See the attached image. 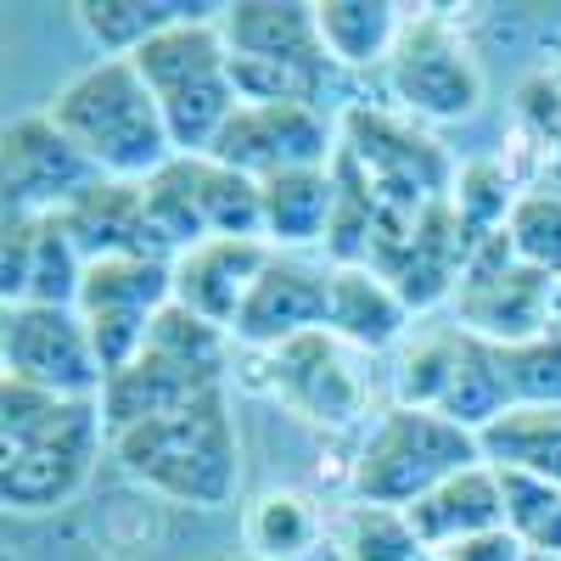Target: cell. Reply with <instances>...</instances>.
I'll return each mask as SVG.
<instances>
[{
	"instance_id": "30bf717a",
	"label": "cell",
	"mask_w": 561,
	"mask_h": 561,
	"mask_svg": "<svg viewBox=\"0 0 561 561\" xmlns=\"http://www.w3.org/2000/svg\"><path fill=\"white\" fill-rule=\"evenodd\" d=\"M0 169H7V214H62L84 185L102 180L90 158L51 124V113H28L7 124Z\"/></svg>"
},
{
	"instance_id": "277c9868",
	"label": "cell",
	"mask_w": 561,
	"mask_h": 561,
	"mask_svg": "<svg viewBox=\"0 0 561 561\" xmlns=\"http://www.w3.org/2000/svg\"><path fill=\"white\" fill-rule=\"evenodd\" d=\"M478 460H483L478 433L455 427V421L438 415V410L393 404V410L377 415V427H370L365 444H359L354 500L410 511L421 494H433L444 478L466 472V466H478Z\"/></svg>"
},
{
	"instance_id": "ab89813d",
	"label": "cell",
	"mask_w": 561,
	"mask_h": 561,
	"mask_svg": "<svg viewBox=\"0 0 561 561\" xmlns=\"http://www.w3.org/2000/svg\"><path fill=\"white\" fill-rule=\"evenodd\" d=\"M556 84H561V68H556Z\"/></svg>"
},
{
	"instance_id": "7c38bea8",
	"label": "cell",
	"mask_w": 561,
	"mask_h": 561,
	"mask_svg": "<svg viewBox=\"0 0 561 561\" xmlns=\"http://www.w3.org/2000/svg\"><path fill=\"white\" fill-rule=\"evenodd\" d=\"M325 304H332V275L275 253L264 264V275L253 280V293H248V304H242L230 332H237L242 343H253V348L275 354V348H287L309 332H325Z\"/></svg>"
},
{
	"instance_id": "9a60e30c",
	"label": "cell",
	"mask_w": 561,
	"mask_h": 561,
	"mask_svg": "<svg viewBox=\"0 0 561 561\" xmlns=\"http://www.w3.org/2000/svg\"><path fill=\"white\" fill-rule=\"evenodd\" d=\"M214 388H225V377L147 348L135 365L113 370V377L102 382V399H96L102 404V427H107V438H118V433L140 427V421H158V415H174L185 404H197Z\"/></svg>"
},
{
	"instance_id": "9c48e42d",
	"label": "cell",
	"mask_w": 561,
	"mask_h": 561,
	"mask_svg": "<svg viewBox=\"0 0 561 561\" xmlns=\"http://www.w3.org/2000/svg\"><path fill=\"white\" fill-rule=\"evenodd\" d=\"M388 90L415 118H466L483 102V68L455 23L415 18L388 57Z\"/></svg>"
},
{
	"instance_id": "4dcf8cb0",
	"label": "cell",
	"mask_w": 561,
	"mask_h": 561,
	"mask_svg": "<svg viewBox=\"0 0 561 561\" xmlns=\"http://www.w3.org/2000/svg\"><path fill=\"white\" fill-rule=\"evenodd\" d=\"M494 370L505 404H561V337H534V343H511L494 348Z\"/></svg>"
},
{
	"instance_id": "5b68a950",
	"label": "cell",
	"mask_w": 561,
	"mask_h": 561,
	"mask_svg": "<svg viewBox=\"0 0 561 561\" xmlns=\"http://www.w3.org/2000/svg\"><path fill=\"white\" fill-rule=\"evenodd\" d=\"M550 314H556V275L517 264L505 230L466 253L460 287H455V325L466 337L489 348L534 343L550 337Z\"/></svg>"
},
{
	"instance_id": "d6a6232c",
	"label": "cell",
	"mask_w": 561,
	"mask_h": 561,
	"mask_svg": "<svg viewBox=\"0 0 561 561\" xmlns=\"http://www.w3.org/2000/svg\"><path fill=\"white\" fill-rule=\"evenodd\" d=\"M230 84L237 96L253 107H275V102H309L320 96L325 68H304V62H270V57H230Z\"/></svg>"
},
{
	"instance_id": "d590c367",
	"label": "cell",
	"mask_w": 561,
	"mask_h": 561,
	"mask_svg": "<svg viewBox=\"0 0 561 561\" xmlns=\"http://www.w3.org/2000/svg\"><path fill=\"white\" fill-rule=\"evenodd\" d=\"M444 561H528L523 539L511 534V528H489V534H472V539H460L449 550H433Z\"/></svg>"
},
{
	"instance_id": "603a6c76",
	"label": "cell",
	"mask_w": 561,
	"mask_h": 561,
	"mask_svg": "<svg viewBox=\"0 0 561 561\" xmlns=\"http://www.w3.org/2000/svg\"><path fill=\"white\" fill-rule=\"evenodd\" d=\"M478 449L500 472H528L561 489V404H517L478 433Z\"/></svg>"
},
{
	"instance_id": "5bb4252c",
	"label": "cell",
	"mask_w": 561,
	"mask_h": 561,
	"mask_svg": "<svg viewBox=\"0 0 561 561\" xmlns=\"http://www.w3.org/2000/svg\"><path fill=\"white\" fill-rule=\"evenodd\" d=\"M275 259L270 242L253 237H208L197 248H185L174 259V304H185L192 314L214 320V325H237L253 280L264 275V264Z\"/></svg>"
},
{
	"instance_id": "e0dca14e",
	"label": "cell",
	"mask_w": 561,
	"mask_h": 561,
	"mask_svg": "<svg viewBox=\"0 0 561 561\" xmlns=\"http://www.w3.org/2000/svg\"><path fill=\"white\" fill-rule=\"evenodd\" d=\"M219 34L230 57L332 68V57L320 45L314 7H304V0H237V7H219Z\"/></svg>"
},
{
	"instance_id": "8fae6325",
	"label": "cell",
	"mask_w": 561,
	"mask_h": 561,
	"mask_svg": "<svg viewBox=\"0 0 561 561\" xmlns=\"http://www.w3.org/2000/svg\"><path fill=\"white\" fill-rule=\"evenodd\" d=\"M84 280V253L62 230L57 214H7V248H0V293L12 304L73 309Z\"/></svg>"
},
{
	"instance_id": "83f0119b",
	"label": "cell",
	"mask_w": 561,
	"mask_h": 561,
	"mask_svg": "<svg viewBox=\"0 0 561 561\" xmlns=\"http://www.w3.org/2000/svg\"><path fill=\"white\" fill-rule=\"evenodd\" d=\"M517 197H523V192H511V174H505L500 163H489V158L466 163V169L455 174V185H449V208H455V219H460L466 248L500 237L505 219H511V208H517Z\"/></svg>"
},
{
	"instance_id": "484cf974",
	"label": "cell",
	"mask_w": 561,
	"mask_h": 561,
	"mask_svg": "<svg viewBox=\"0 0 561 561\" xmlns=\"http://www.w3.org/2000/svg\"><path fill=\"white\" fill-rule=\"evenodd\" d=\"M332 539H337V556L343 561H427L433 556L427 545H421V534L410 528L404 511L370 505V500H354L343 511Z\"/></svg>"
},
{
	"instance_id": "7a4b0ae2",
	"label": "cell",
	"mask_w": 561,
	"mask_h": 561,
	"mask_svg": "<svg viewBox=\"0 0 561 561\" xmlns=\"http://www.w3.org/2000/svg\"><path fill=\"white\" fill-rule=\"evenodd\" d=\"M107 455L140 489H152L174 505H192V511L230 505L242 483V444H237L225 388L203 393L197 404H185L174 415L140 421V427L107 438Z\"/></svg>"
},
{
	"instance_id": "d6986e66",
	"label": "cell",
	"mask_w": 561,
	"mask_h": 561,
	"mask_svg": "<svg viewBox=\"0 0 561 561\" xmlns=\"http://www.w3.org/2000/svg\"><path fill=\"white\" fill-rule=\"evenodd\" d=\"M410 325L404 298L393 293V280L370 264H337L332 270V304H325V332L354 348H393Z\"/></svg>"
},
{
	"instance_id": "8d00e7d4",
	"label": "cell",
	"mask_w": 561,
	"mask_h": 561,
	"mask_svg": "<svg viewBox=\"0 0 561 561\" xmlns=\"http://www.w3.org/2000/svg\"><path fill=\"white\" fill-rule=\"evenodd\" d=\"M528 561H561V556H528Z\"/></svg>"
},
{
	"instance_id": "ac0fdd59",
	"label": "cell",
	"mask_w": 561,
	"mask_h": 561,
	"mask_svg": "<svg viewBox=\"0 0 561 561\" xmlns=\"http://www.w3.org/2000/svg\"><path fill=\"white\" fill-rule=\"evenodd\" d=\"M410 528L421 534L427 550H449L472 534H489V528H505V494H500V472L489 460L466 466V472L444 478L433 494H421L410 511Z\"/></svg>"
},
{
	"instance_id": "8992f818",
	"label": "cell",
	"mask_w": 561,
	"mask_h": 561,
	"mask_svg": "<svg viewBox=\"0 0 561 561\" xmlns=\"http://www.w3.org/2000/svg\"><path fill=\"white\" fill-rule=\"evenodd\" d=\"M337 163L365 185L382 208H433L449 197V158L438 152V140H427L415 124L388 118V113H370L354 107L343 118V147Z\"/></svg>"
},
{
	"instance_id": "4316f807",
	"label": "cell",
	"mask_w": 561,
	"mask_h": 561,
	"mask_svg": "<svg viewBox=\"0 0 561 561\" xmlns=\"http://www.w3.org/2000/svg\"><path fill=\"white\" fill-rule=\"evenodd\" d=\"M314 539H320V517L304 494L270 489L248 505V545L264 561H298V556L314 550Z\"/></svg>"
},
{
	"instance_id": "6da1fadb",
	"label": "cell",
	"mask_w": 561,
	"mask_h": 561,
	"mask_svg": "<svg viewBox=\"0 0 561 561\" xmlns=\"http://www.w3.org/2000/svg\"><path fill=\"white\" fill-rule=\"evenodd\" d=\"M107 449L102 404L0 382V500L23 517L62 511L84 494L90 472Z\"/></svg>"
},
{
	"instance_id": "ffe728a7",
	"label": "cell",
	"mask_w": 561,
	"mask_h": 561,
	"mask_svg": "<svg viewBox=\"0 0 561 561\" xmlns=\"http://www.w3.org/2000/svg\"><path fill=\"white\" fill-rule=\"evenodd\" d=\"M259 197H264V242L270 248H309V242H325V230H332L337 174L332 169H293V174L259 180Z\"/></svg>"
},
{
	"instance_id": "1f68e13d",
	"label": "cell",
	"mask_w": 561,
	"mask_h": 561,
	"mask_svg": "<svg viewBox=\"0 0 561 561\" xmlns=\"http://www.w3.org/2000/svg\"><path fill=\"white\" fill-rule=\"evenodd\" d=\"M505 242L517 264L561 280V192H523L505 219Z\"/></svg>"
},
{
	"instance_id": "e575fe53",
	"label": "cell",
	"mask_w": 561,
	"mask_h": 561,
	"mask_svg": "<svg viewBox=\"0 0 561 561\" xmlns=\"http://www.w3.org/2000/svg\"><path fill=\"white\" fill-rule=\"evenodd\" d=\"M517 107H523V118H528L534 140H545V147H556V152H561V84H556V73L528 79V84L517 90Z\"/></svg>"
},
{
	"instance_id": "3957f363",
	"label": "cell",
	"mask_w": 561,
	"mask_h": 561,
	"mask_svg": "<svg viewBox=\"0 0 561 561\" xmlns=\"http://www.w3.org/2000/svg\"><path fill=\"white\" fill-rule=\"evenodd\" d=\"M45 113L102 180H152L163 163L180 158L152 84L140 79L129 57L90 62L57 90V102Z\"/></svg>"
},
{
	"instance_id": "ba28073f",
	"label": "cell",
	"mask_w": 561,
	"mask_h": 561,
	"mask_svg": "<svg viewBox=\"0 0 561 561\" xmlns=\"http://www.w3.org/2000/svg\"><path fill=\"white\" fill-rule=\"evenodd\" d=\"M337 147L343 140L325 129L320 107H309V102H275V107L242 102L225 118V129L214 135L208 158L248 174V180H275L293 169H332Z\"/></svg>"
},
{
	"instance_id": "74e56055",
	"label": "cell",
	"mask_w": 561,
	"mask_h": 561,
	"mask_svg": "<svg viewBox=\"0 0 561 561\" xmlns=\"http://www.w3.org/2000/svg\"><path fill=\"white\" fill-rule=\"evenodd\" d=\"M219 561H237V556H219Z\"/></svg>"
},
{
	"instance_id": "836d02e7",
	"label": "cell",
	"mask_w": 561,
	"mask_h": 561,
	"mask_svg": "<svg viewBox=\"0 0 561 561\" xmlns=\"http://www.w3.org/2000/svg\"><path fill=\"white\" fill-rule=\"evenodd\" d=\"M147 348L180 359V365H197V370H214V377H225V325L192 314L185 304H169L158 320H152V337Z\"/></svg>"
},
{
	"instance_id": "d4e9b609",
	"label": "cell",
	"mask_w": 561,
	"mask_h": 561,
	"mask_svg": "<svg viewBox=\"0 0 561 561\" xmlns=\"http://www.w3.org/2000/svg\"><path fill=\"white\" fill-rule=\"evenodd\" d=\"M208 7H174V0H79L73 18L79 28L96 39L102 57H135L147 39L174 28L180 18H197Z\"/></svg>"
},
{
	"instance_id": "52a82bcc",
	"label": "cell",
	"mask_w": 561,
	"mask_h": 561,
	"mask_svg": "<svg viewBox=\"0 0 561 561\" xmlns=\"http://www.w3.org/2000/svg\"><path fill=\"white\" fill-rule=\"evenodd\" d=\"M0 359H7V377L62 399H102L107 382L79 309L12 304L0 320Z\"/></svg>"
},
{
	"instance_id": "4fadbf2b",
	"label": "cell",
	"mask_w": 561,
	"mask_h": 561,
	"mask_svg": "<svg viewBox=\"0 0 561 561\" xmlns=\"http://www.w3.org/2000/svg\"><path fill=\"white\" fill-rule=\"evenodd\" d=\"M84 264L96 259H169L152 214H147V180H96L57 214ZM174 264V259H169Z\"/></svg>"
},
{
	"instance_id": "f546056e",
	"label": "cell",
	"mask_w": 561,
	"mask_h": 561,
	"mask_svg": "<svg viewBox=\"0 0 561 561\" xmlns=\"http://www.w3.org/2000/svg\"><path fill=\"white\" fill-rule=\"evenodd\" d=\"M460 343H466L460 325H444V332L415 337V343L404 348V359H399V377H393L399 404H410V410H438L444 393H449L455 365H460Z\"/></svg>"
},
{
	"instance_id": "60d3db41",
	"label": "cell",
	"mask_w": 561,
	"mask_h": 561,
	"mask_svg": "<svg viewBox=\"0 0 561 561\" xmlns=\"http://www.w3.org/2000/svg\"><path fill=\"white\" fill-rule=\"evenodd\" d=\"M7 561H12V556H7Z\"/></svg>"
},
{
	"instance_id": "cb8c5ba5",
	"label": "cell",
	"mask_w": 561,
	"mask_h": 561,
	"mask_svg": "<svg viewBox=\"0 0 561 561\" xmlns=\"http://www.w3.org/2000/svg\"><path fill=\"white\" fill-rule=\"evenodd\" d=\"M314 23L325 57L337 68H388L404 34L399 7H388V0H314Z\"/></svg>"
},
{
	"instance_id": "f1b7e54d",
	"label": "cell",
	"mask_w": 561,
	"mask_h": 561,
	"mask_svg": "<svg viewBox=\"0 0 561 561\" xmlns=\"http://www.w3.org/2000/svg\"><path fill=\"white\" fill-rule=\"evenodd\" d=\"M500 494H505V528L523 539V550L561 556V489L528 472H500Z\"/></svg>"
},
{
	"instance_id": "2e32d148",
	"label": "cell",
	"mask_w": 561,
	"mask_h": 561,
	"mask_svg": "<svg viewBox=\"0 0 561 561\" xmlns=\"http://www.w3.org/2000/svg\"><path fill=\"white\" fill-rule=\"evenodd\" d=\"M270 382L304 421H325V427H348L365 404V393L354 382V370L343 365L332 332H309L287 348H275V377Z\"/></svg>"
},
{
	"instance_id": "44dd1931",
	"label": "cell",
	"mask_w": 561,
	"mask_h": 561,
	"mask_svg": "<svg viewBox=\"0 0 561 561\" xmlns=\"http://www.w3.org/2000/svg\"><path fill=\"white\" fill-rule=\"evenodd\" d=\"M174 304V264L169 259H96L79 280V314H135L158 320Z\"/></svg>"
},
{
	"instance_id": "f35d334b",
	"label": "cell",
	"mask_w": 561,
	"mask_h": 561,
	"mask_svg": "<svg viewBox=\"0 0 561 561\" xmlns=\"http://www.w3.org/2000/svg\"><path fill=\"white\" fill-rule=\"evenodd\" d=\"M427 561H444V556H427Z\"/></svg>"
},
{
	"instance_id": "7402d4cb",
	"label": "cell",
	"mask_w": 561,
	"mask_h": 561,
	"mask_svg": "<svg viewBox=\"0 0 561 561\" xmlns=\"http://www.w3.org/2000/svg\"><path fill=\"white\" fill-rule=\"evenodd\" d=\"M174 174H180L185 197H192V208H197V219H203L208 237H253V242H264V197H259V180L214 163L208 152H203V158H174Z\"/></svg>"
}]
</instances>
